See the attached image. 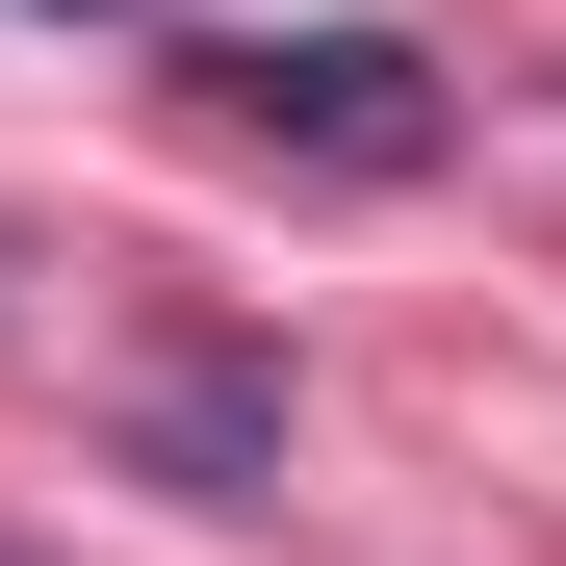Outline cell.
<instances>
[{"instance_id": "obj_1", "label": "cell", "mask_w": 566, "mask_h": 566, "mask_svg": "<svg viewBox=\"0 0 566 566\" xmlns=\"http://www.w3.org/2000/svg\"><path fill=\"white\" fill-rule=\"evenodd\" d=\"M180 104H207L232 155H310V180H438V155H463V77H438L412 27H207Z\"/></svg>"}, {"instance_id": "obj_2", "label": "cell", "mask_w": 566, "mask_h": 566, "mask_svg": "<svg viewBox=\"0 0 566 566\" xmlns=\"http://www.w3.org/2000/svg\"><path fill=\"white\" fill-rule=\"evenodd\" d=\"M52 27H77V0H52Z\"/></svg>"}, {"instance_id": "obj_3", "label": "cell", "mask_w": 566, "mask_h": 566, "mask_svg": "<svg viewBox=\"0 0 566 566\" xmlns=\"http://www.w3.org/2000/svg\"><path fill=\"white\" fill-rule=\"evenodd\" d=\"M0 566H27V541H0Z\"/></svg>"}]
</instances>
